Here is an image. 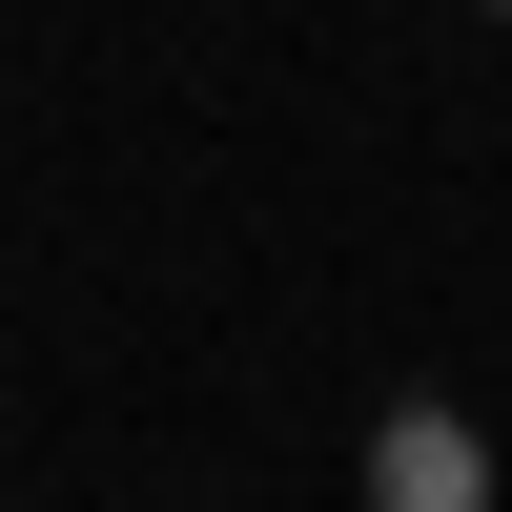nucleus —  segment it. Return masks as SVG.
<instances>
[{
  "mask_svg": "<svg viewBox=\"0 0 512 512\" xmlns=\"http://www.w3.org/2000/svg\"><path fill=\"white\" fill-rule=\"evenodd\" d=\"M492 21H512V0H492Z\"/></svg>",
  "mask_w": 512,
  "mask_h": 512,
  "instance_id": "nucleus-2",
  "label": "nucleus"
},
{
  "mask_svg": "<svg viewBox=\"0 0 512 512\" xmlns=\"http://www.w3.org/2000/svg\"><path fill=\"white\" fill-rule=\"evenodd\" d=\"M369 492H390V512H472L492 492V431H472V410H390V431H369Z\"/></svg>",
  "mask_w": 512,
  "mask_h": 512,
  "instance_id": "nucleus-1",
  "label": "nucleus"
}]
</instances>
